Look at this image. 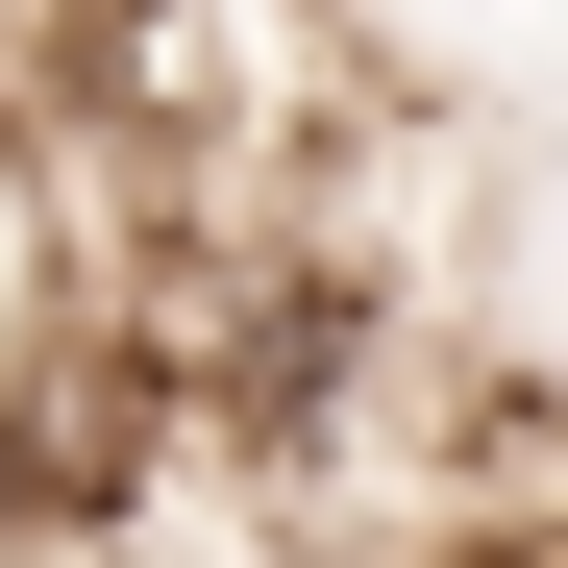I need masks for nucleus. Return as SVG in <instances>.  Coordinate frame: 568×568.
Here are the masks:
<instances>
[{"instance_id": "obj_1", "label": "nucleus", "mask_w": 568, "mask_h": 568, "mask_svg": "<svg viewBox=\"0 0 568 568\" xmlns=\"http://www.w3.org/2000/svg\"><path fill=\"white\" fill-rule=\"evenodd\" d=\"M26 519H50V469H26V420H0V568H26Z\"/></svg>"}]
</instances>
